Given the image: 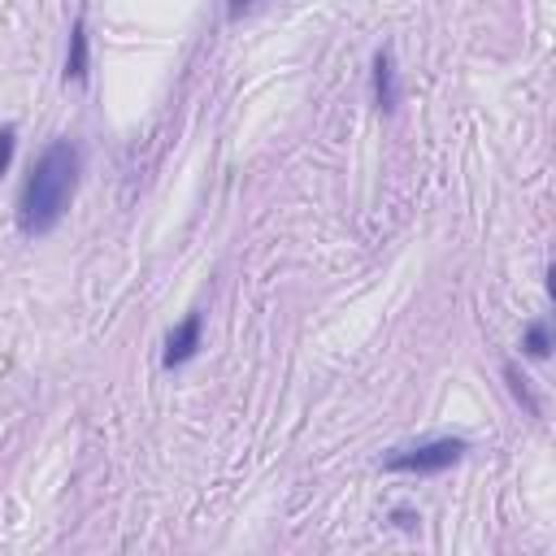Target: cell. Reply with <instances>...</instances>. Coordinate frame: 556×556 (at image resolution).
Listing matches in <instances>:
<instances>
[{"mask_svg":"<svg viewBox=\"0 0 556 556\" xmlns=\"http://www.w3.org/2000/svg\"><path fill=\"white\" fill-rule=\"evenodd\" d=\"M78 169H83V156L70 139H52L35 156V165L17 191V230L22 235H48L65 217L74 187H78Z\"/></svg>","mask_w":556,"mask_h":556,"instance_id":"6da1fadb","label":"cell"},{"mask_svg":"<svg viewBox=\"0 0 556 556\" xmlns=\"http://www.w3.org/2000/svg\"><path fill=\"white\" fill-rule=\"evenodd\" d=\"M465 452H469L465 439H426V443L387 452V456H382V469H391V473H443V469H452Z\"/></svg>","mask_w":556,"mask_h":556,"instance_id":"7a4b0ae2","label":"cell"},{"mask_svg":"<svg viewBox=\"0 0 556 556\" xmlns=\"http://www.w3.org/2000/svg\"><path fill=\"white\" fill-rule=\"evenodd\" d=\"M195 348H200V313H187V317H182V326H174V330H169V339H165V365L174 369V365L191 361V356H195Z\"/></svg>","mask_w":556,"mask_h":556,"instance_id":"3957f363","label":"cell"},{"mask_svg":"<svg viewBox=\"0 0 556 556\" xmlns=\"http://www.w3.org/2000/svg\"><path fill=\"white\" fill-rule=\"evenodd\" d=\"M374 104H378L382 113L395 109V61H391L387 48L374 56Z\"/></svg>","mask_w":556,"mask_h":556,"instance_id":"277c9868","label":"cell"},{"mask_svg":"<svg viewBox=\"0 0 556 556\" xmlns=\"http://www.w3.org/2000/svg\"><path fill=\"white\" fill-rule=\"evenodd\" d=\"M87 78V22L78 17L70 30V56H65V83H83Z\"/></svg>","mask_w":556,"mask_h":556,"instance_id":"5b68a950","label":"cell"},{"mask_svg":"<svg viewBox=\"0 0 556 556\" xmlns=\"http://www.w3.org/2000/svg\"><path fill=\"white\" fill-rule=\"evenodd\" d=\"M521 352L534 356V361H543V356L552 352V330H547V321H530V326H526V334H521Z\"/></svg>","mask_w":556,"mask_h":556,"instance_id":"8992f818","label":"cell"},{"mask_svg":"<svg viewBox=\"0 0 556 556\" xmlns=\"http://www.w3.org/2000/svg\"><path fill=\"white\" fill-rule=\"evenodd\" d=\"M504 378H508V387H513V395L526 404V413L530 417H539V404H534V395H530V387H526V378L517 374V365H504Z\"/></svg>","mask_w":556,"mask_h":556,"instance_id":"52a82bcc","label":"cell"},{"mask_svg":"<svg viewBox=\"0 0 556 556\" xmlns=\"http://www.w3.org/2000/svg\"><path fill=\"white\" fill-rule=\"evenodd\" d=\"M13 148H17V130H13V126H0V174L9 169V161H13Z\"/></svg>","mask_w":556,"mask_h":556,"instance_id":"ba28073f","label":"cell"},{"mask_svg":"<svg viewBox=\"0 0 556 556\" xmlns=\"http://www.w3.org/2000/svg\"><path fill=\"white\" fill-rule=\"evenodd\" d=\"M252 4H256V0H230V17H239V13L252 9Z\"/></svg>","mask_w":556,"mask_h":556,"instance_id":"9c48e42d","label":"cell"}]
</instances>
